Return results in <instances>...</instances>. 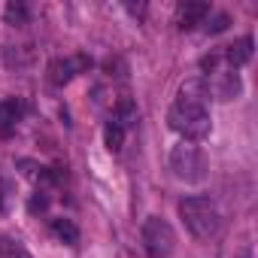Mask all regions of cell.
<instances>
[{
	"instance_id": "cell-1",
	"label": "cell",
	"mask_w": 258,
	"mask_h": 258,
	"mask_svg": "<svg viewBox=\"0 0 258 258\" xmlns=\"http://www.w3.org/2000/svg\"><path fill=\"white\" fill-rule=\"evenodd\" d=\"M207 82L204 79H188L170 112H167V124L173 127L176 134H182V140L195 143V140H204L210 134V112H207Z\"/></svg>"
},
{
	"instance_id": "cell-2",
	"label": "cell",
	"mask_w": 258,
	"mask_h": 258,
	"mask_svg": "<svg viewBox=\"0 0 258 258\" xmlns=\"http://www.w3.org/2000/svg\"><path fill=\"white\" fill-rule=\"evenodd\" d=\"M179 216H182L185 228L191 231V237H198V240H210L222 228L219 207L207 195H188V198H182L179 201Z\"/></svg>"
},
{
	"instance_id": "cell-3",
	"label": "cell",
	"mask_w": 258,
	"mask_h": 258,
	"mask_svg": "<svg viewBox=\"0 0 258 258\" xmlns=\"http://www.w3.org/2000/svg\"><path fill=\"white\" fill-rule=\"evenodd\" d=\"M170 170L182 182H191V185L195 182H204L207 179V158L198 149V143H188V140L176 143L170 149Z\"/></svg>"
},
{
	"instance_id": "cell-4",
	"label": "cell",
	"mask_w": 258,
	"mask_h": 258,
	"mask_svg": "<svg viewBox=\"0 0 258 258\" xmlns=\"http://www.w3.org/2000/svg\"><path fill=\"white\" fill-rule=\"evenodd\" d=\"M140 237H143V249L149 252V258H170L176 249V231L161 216H149L143 222Z\"/></svg>"
},
{
	"instance_id": "cell-5",
	"label": "cell",
	"mask_w": 258,
	"mask_h": 258,
	"mask_svg": "<svg viewBox=\"0 0 258 258\" xmlns=\"http://www.w3.org/2000/svg\"><path fill=\"white\" fill-rule=\"evenodd\" d=\"M243 91V82H240V73L237 70H213L210 79H207V94H213L216 100H234L240 97Z\"/></svg>"
},
{
	"instance_id": "cell-6",
	"label": "cell",
	"mask_w": 258,
	"mask_h": 258,
	"mask_svg": "<svg viewBox=\"0 0 258 258\" xmlns=\"http://www.w3.org/2000/svg\"><path fill=\"white\" fill-rule=\"evenodd\" d=\"M91 67V58H85V55H73V58H55L52 64H49V82L52 85H58V88H64L73 76H79V73H85Z\"/></svg>"
},
{
	"instance_id": "cell-7",
	"label": "cell",
	"mask_w": 258,
	"mask_h": 258,
	"mask_svg": "<svg viewBox=\"0 0 258 258\" xmlns=\"http://www.w3.org/2000/svg\"><path fill=\"white\" fill-rule=\"evenodd\" d=\"M210 16V4H198V0H185L176 7V28L179 31H191L195 25H201Z\"/></svg>"
},
{
	"instance_id": "cell-8",
	"label": "cell",
	"mask_w": 258,
	"mask_h": 258,
	"mask_svg": "<svg viewBox=\"0 0 258 258\" xmlns=\"http://www.w3.org/2000/svg\"><path fill=\"white\" fill-rule=\"evenodd\" d=\"M252 37H240L237 43H231V46H225V52H222V58L228 61V67L231 70H237V67H243V64H249V58H252Z\"/></svg>"
},
{
	"instance_id": "cell-9",
	"label": "cell",
	"mask_w": 258,
	"mask_h": 258,
	"mask_svg": "<svg viewBox=\"0 0 258 258\" xmlns=\"http://www.w3.org/2000/svg\"><path fill=\"white\" fill-rule=\"evenodd\" d=\"M22 118V103L19 100H0V137H10Z\"/></svg>"
},
{
	"instance_id": "cell-10",
	"label": "cell",
	"mask_w": 258,
	"mask_h": 258,
	"mask_svg": "<svg viewBox=\"0 0 258 258\" xmlns=\"http://www.w3.org/2000/svg\"><path fill=\"white\" fill-rule=\"evenodd\" d=\"M112 121L115 124H121L124 131L131 127L134 121H137V103L131 100V97H121L118 103H115V112H112Z\"/></svg>"
},
{
	"instance_id": "cell-11",
	"label": "cell",
	"mask_w": 258,
	"mask_h": 258,
	"mask_svg": "<svg viewBox=\"0 0 258 258\" xmlns=\"http://www.w3.org/2000/svg\"><path fill=\"white\" fill-rule=\"evenodd\" d=\"M52 234L64 243V246H76L79 243V228L70 219H52Z\"/></svg>"
},
{
	"instance_id": "cell-12",
	"label": "cell",
	"mask_w": 258,
	"mask_h": 258,
	"mask_svg": "<svg viewBox=\"0 0 258 258\" xmlns=\"http://www.w3.org/2000/svg\"><path fill=\"white\" fill-rule=\"evenodd\" d=\"M103 143H106L109 152H121V146H124V127L109 118V121L103 124Z\"/></svg>"
},
{
	"instance_id": "cell-13",
	"label": "cell",
	"mask_w": 258,
	"mask_h": 258,
	"mask_svg": "<svg viewBox=\"0 0 258 258\" xmlns=\"http://www.w3.org/2000/svg\"><path fill=\"white\" fill-rule=\"evenodd\" d=\"M28 19H31V13H28V7L22 4V0H13V4H7V10H4V22H7V25L22 28V25H28Z\"/></svg>"
},
{
	"instance_id": "cell-14",
	"label": "cell",
	"mask_w": 258,
	"mask_h": 258,
	"mask_svg": "<svg viewBox=\"0 0 258 258\" xmlns=\"http://www.w3.org/2000/svg\"><path fill=\"white\" fill-rule=\"evenodd\" d=\"M0 258H34L19 240H10V237H0Z\"/></svg>"
},
{
	"instance_id": "cell-15",
	"label": "cell",
	"mask_w": 258,
	"mask_h": 258,
	"mask_svg": "<svg viewBox=\"0 0 258 258\" xmlns=\"http://www.w3.org/2000/svg\"><path fill=\"white\" fill-rule=\"evenodd\" d=\"M228 25H231V16L216 13V16L210 19V25H207V34H222V31H228Z\"/></svg>"
},
{
	"instance_id": "cell-16",
	"label": "cell",
	"mask_w": 258,
	"mask_h": 258,
	"mask_svg": "<svg viewBox=\"0 0 258 258\" xmlns=\"http://www.w3.org/2000/svg\"><path fill=\"white\" fill-rule=\"evenodd\" d=\"M28 210H31V213H46V210H49V195H46V191H37V195H31V201H28Z\"/></svg>"
},
{
	"instance_id": "cell-17",
	"label": "cell",
	"mask_w": 258,
	"mask_h": 258,
	"mask_svg": "<svg viewBox=\"0 0 258 258\" xmlns=\"http://www.w3.org/2000/svg\"><path fill=\"white\" fill-rule=\"evenodd\" d=\"M7 198H10V185H7L4 179H0V213L7 210Z\"/></svg>"
},
{
	"instance_id": "cell-18",
	"label": "cell",
	"mask_w": 258,
	"mask_h": 258,
	"mask_svg": "<svg viewBox=\"0 0 258 258\" xmlns=\"http://www.w3.org/2000/svg\"><path fill=\"white\" fill-rule=\"evenodd\" d=\"M240 258H252V246H243L240 249Z\"/></svg>"
}]
</instances>
